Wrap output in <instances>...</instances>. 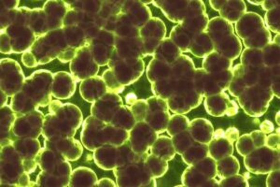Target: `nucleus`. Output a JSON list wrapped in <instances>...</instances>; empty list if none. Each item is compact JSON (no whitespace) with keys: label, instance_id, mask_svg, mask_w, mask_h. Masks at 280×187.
I'll return each mask as SVG.
<instances>
[{"label":"nucleus","instance_id":"nucleus-1","mask_svg":"<svg viewBox=\"0 0 280 187\" xmlns=\"http://www.w3.org/2000/svg\"><path fill=\"white\" fill-rule=\"evenodd\" d=\"M274 97L270 88L256 84L247 87L237 97L244 111L252 117H261L267 111L269 104Z\"/></svg>","mask_w":280,"mask_h":187},{"label":"nucleus","instance_id":"nucleus-2","mask_svg":"<svg viewBox=\"0 0 280 187\" xmlns=\"http://www.w3.org/2000/svg\"><path fill=\"white\" fill-rule=\"evenodd\" d=\"M244 157L245 167L251 173L267 174L280 170V149L256 148Z\"/></svg>","mask_w":280,"mask_h":187},{"label":"nucleus","instance_id":"nucleus-3","mask_svg":"<svg viewBox=\"0 0 280 187\" xmlns=\"http://www.w3.org/2000/svg\"><path fill=\"white\" fill-rule=\"evenodd\" d=\"M263 27H264V22L261 15L254 13H246L236 22L235 31L239 38L245 40Z\"/></svg>","mask_w":280,"mask_h":187},{"label":"nucleus","instance_id":"nucleus-4","mask_svg":"<svg viewBox=\"0 0 280 187\" xmlns=\"http://www.w3.org/2000/svg\"><path fill=\"white\" fill-rule=\"evenodd\" d=\"M214 49L218 54L233 61L242 52V43L235 34H232L229 37L220 40L214 46Z\"/></svg>","mask_w":280,"mask_h":187},{"label":"nucleus","instance_id":"nucleus-5","mask_svg":"<svg viewBox=\"0 0 280 187\" xmlns=\"http://www.w3.org/2000/svg\"><path fill=\"white\" fill-rule=\"evenodd\" d=\"M209 32L211 41L215 46L220 40L229 37L232 34H234V29L233 25L226 20L220 17H216L213 18V20L210 22Z\"/></svg>","mask_w":280,"mask_h":187},{"label":"nucleus","instance_id":"nucleus-6","mask_svg":"<svg viewBox=\"0 0 280 187\" xmlns=\"http://www.w3.org/2000/svg\"><path fill=\"white\" fill-rule=\"evenodd\" d=\"M246 4L244 1H226V4L218 12L221 18L231 24L236 23L246 14Z\"/></svg>","mask_w":280,"mask_h":187},{"label":"nucleus","instance_id":"nucleus-7","mask_svg":"<svg viewBox=\"0 0 280 187\" xmlns=\"http://www.w3.org/2000/svg\"><path fill=\"white\" fill-rule=\"evenodd\" d=\"M230 101L229 95L227 94L220 93L215 94V96L206 98L205 108L209 114L216 117L223 116L226 113L227 105Z\"/></svg>","mask_w":280,"mask_h":187},{"label":"nucleus","instance_id":"nucleus-8","mask_svg":"<svg viewBox=\"0 0 280 187\" xmlns=\"http://www.w3.org/2000/svg\"><path fill=\"white\" fill-rule=\"evenodd\" d=\"M243 41L246 48L262 50L272 41V35L266 27H264Z\"/></svg>","mask_w":280,"mask_h":187},{"label":"nucleus","instance_id":"nucleus-9","mask_svg":"<svg viewBox=\"0 0 280 187\" xmlns=\"http://www.w3.org/2000/svg\"><path fill=\"white\" fill-rule=\"evenodd\" d=\"M209 149L212 157L215 158L217 161L232 156L233 152V143L225 137L219 139H213Z\"/></svg>","mask_w":280,"mask_h":187},{"label":"nucleus","instance_id":"nucleus-10","mask_svg":"<svg viewBox=\"0 0 280 187\" xmlns=\"http://www.w3.org/2000/svg\"><path fill=\"white\" fill-rule=\"evenodd\" d=\"M216 166L218 174L220 176L221 179L235 175L238 173L240 170L239 162L233 156H229L218 160Z\"/></svg>","mask_w":280,"mask_h":187},{"label":"nucleus","instance_id":"nucleus-11","mask_svg":"<svg viewBox=\"0 0 280 187\" xmlns=\"http://www.w3.org/2000/svg\"><path fill=\"white\" fill-rule=\"evenodd\" d=\"M240 59L243 67L260 68L264 66L262 50L247 48L243 51Z\"/></svg>","mask_w":280,"mask_h":187},{"label":"nucleus","instance_id":"nucleus-12","mask_svg":"<svg viewBox=\"0 0 280 187\" xmlns=\"http://www.w3.org/2000/svg\"><path fill=\"white\" fill-rule=\"evenodd\" d=\"M264 65L266 67H275L280 65V45L271 41L262 49Z\"/></svg>","mask_w":280,"mask_h":187},{"label":"nucleus","instance_id":"nucleus-13","mask_svg":"<svg viewBox=\"0 0 280 187\" xmlns=\"http://www.w3.org/2000/svg\"><path fill=\"white\" fill-rule=\"evenodd\" d=\"M232 71H233V80L230 83L228 90H229L231 95H233L234 97H238L242 94L243 91L247 88V85L243 80L241 74L238 72V70L235 67H233Z\"/></svg>","mask_w":280,"mask_h":187},{"label":"nucleus","instance_id":"nucleus-14","mask_svg":"<svg viewBox=\"0 0 280 187\" xmlns=\"http://www.w3.org/2000/svg\"><path fill=\"white\" fill-rule=\"evenodd\" d=\"M235 146H236L238 154L242 156H246L247 155H249L250 152H252L254 149H256L253 140L249 134L243 135L240 138H238L236 140Z\"/></svg>","mask_w":280,"mask_h":187},{"label":"nucleus","instance_id":"nucleus-15","mask_svg":"<svg viewBox=\"0 0 280 187\" xmlns=\"http://www.w3.org/2000/svg\"><path fill=\"white\" fill-rule=\"evenodd\" d=\"M249 174H235L230 177L222 178L219 182V187H249Z\"/></svg>","mask_w":280,"mask_h":187},{"label":"nucleus","instance_id":"nucleus-16","mask_svg":"<svg viewBox=\"0 0 280 187\" xmlns=\"http://www.w3.org/2000/svg\"><path fill=\"white\" fill-rule=\"evenodd\" d=\"M280 7H278L274 10L268 11L265 14V17H264L265 25L267 26L266 28L268 30L270 29L271 31L275 32L276 34H280Z\"/></svg>","mask_w":280,"mask_h":187},{"label":"nucleus","instance_id":"nucleus-17","mask_svg":"<svg viewBox=\"0 0 280 187\" xmlns=\"http://www.w3.org/2000/svg\"><path fill=\"white\" fill-rule=\"evenodd\" d=\"M214 80L216 81L218 86L222 90L225 91L228 89L230 83L233 80V71L232 69H228V70H223L220 72H218L215 74H212Z\"/></svg>","mask_w":280,"mask_h":187},{"label":"nucleus","instance_id":"nucleus-18","mask_svg":"<svg viewBox=\"0 0 280 187\" xmlns=\"http://www.w3.org/2000/svg\"><path fill=\"white\" fill-rule=\"evenodd\" d=\"M253 143H254L255 148L263 147L265 146V141H266V134L262 132L261 130H255L253 132L249 134Z\"/></svg>","mask_w":280,"mask_h":187},{"label":"nucleus","instance_id":"nucleus-19","mask_svg":"<svg viewBox=\"0 0 280 187\" xmlns=\"http://www.w3.org/2000/svg\"><path fill=\"white\" fill-rule=\"evenodd\" d=\"M266 187H280V170L269 172L266 179Z\"/></svg>","mask_w":280,"mask_h":187},{"label":"nucleus","instance_id":"nucleus-20","mask_svg":"<svg viewBox=\"0 0 280 187\" xmlns=\"http://www.w3.org/2000/svg\"><path fill=\"white\" fill-rule=\"evenodd\" d=\"M265 146L275 150L280 149V134H271L266 137Z\"/></svg>","mask_w":280,"mask_h":187},{"label":"nucleus","instance_id":"nucleus-21","mask_svg":"<svg viewBox=\"0 0 280 187\" xmlns=\"http://www.w3.org/2000/svg\"><path fill=\"white\" fill-rule=\"evenodd\" d=\"M224 137L233 143L239 138V130L235 127H229L226 131H224Z\"/></svg>","mask_w":280,"mask_h":187},{"label":"nucleus","instance_id":"nucleus-22","mask_svg":"<svg viewBox=\"0 0 280 187\" xmlns=\"http://www.w3.org/2000/svg\"><path fill=\"white\" fill-rule=\"evenodd\" d=\"M238 110L239 107L237 105V102L235 100H230L225 114H227L229 117H233L235 114L238 113Z\"/></svg>","mask_w":280,"mask_h":187},{"label":"nucleus","instance_id":"nucleus-23","mask_svg":"<svg viewBox=\"0 0 280 187\" xmlns=\"http://www.w3.org/2000/svg\"><path fill=\"white\" fill-rule=\"evenodd\" d=\"M260 130L264 134L272 133L273 131H275V125L271 121H264L260 125Z\"/></svg>","mask_w":280,"mask_h":187},{"label":"nucleus","instance_id":"nucleus-24","mask_svg":"<svg viewBox=\"0 0 280 187\" xmlns=\"http://www.w3.org/2000/svg\"><path fill=\"white\" fill-rule=\"evenodd\" d=\"M262 7L264 10H265L266 12L268 11H271V10H274L278 7L280 6V0H276V1H272V0H265V1H263L262 2Z\"/></svg>","mask_w":280,"mask_h":187},{"label":"nucleus","instance_id":"nucleus-25","mask_svg":"<svg viewBox=\"0 0 280 187\" xmlns=\"http://www.w3.org/2000/svg\"><path fill=\"white\" fill-rule=\"evenodd\" d=\"M225 4H226V1H210L211 7L218 12H219Z\"/></svg>","mask_w":280,"mask_h":187},{"label":"nucleus","instance_id":"nucleus-26","mask_svg":"<svg viewBox=\"0 0 280 187\" xmlns=\"http://www.w3.org/2000/svg\"><path fill=\"white\" fill-rule=\"evenodd\" d=\"M125 101H126L127 104L133 105V104H135L138 101V97H137V95L135 94H128L127 95L125 96Z\"/></svg>","mask_w":280,"mask_h":187},{"label":"nucleus","instance_id":"nucleus-27","mask_svg":"<svg viewBox=\"0 0 280 187\" xmlns=\"http://www.w3.org/2000/svg\"><path fill=\"white\" fill-rule=\"evenodd\" d=\"M222 137H224V130L222 129H218L215 132H213V136H212L213 139H219Z\"/></svg>","mask_w":280,"mask_h":187},{"label":"nucleus","instance_id":"nucleus-28","mask_svg":"<svg viewBox=\"0 0 280 187\" xmlns=\"http://www.w3.org/2000/svg\"><path fill=\"white\" fill-rule=\"evenodd\" d=\"M263 1H254V0H249V3L253 4V5H261Z\"/></svg>","mask_w":280,"mask_h":187},{"label":"nucleus","instance_id":"nucleus-29","mask_svg":"<svg viewBox=\"0 0 280 187\" xmlns=\"http://www.w3.org/2000/svg\"><path fill=\"white\" fill-rule=\"evenodd\" d=\"M273 42L278 44V45H280V34H277V36H276V38H275V40H274Z\"/></svg>","mask_w":280,"mask_h":187},{"label":"nucleus","instance_id":"nucleus-30","mask_svg":"<svg viewBox=\"0 0 280 187\" xmlns=\"http://www.w3.org/2000/svg\"><path fill=\"white\" fill-rule=\"evenodd\" d=\"M280 111L277 112V116H276V123L280 125Z\"/></svg>","mask_w":280,"mask_h":187},{"label":"nucleus","instance_id":"nucleus-31","mask_svg":"<svg viewBox=\"0 0 280 187\" xmlns=\"http://www.w3.org/2000/svg\"><path fill=\"white\" fill-rule=\"evenodd\" d=\"M276 132H277V133L278 134H280V127H278V128H277V129H276Z\"/></svg>","mask_w":280,"mask_h":187}]
</instances>
